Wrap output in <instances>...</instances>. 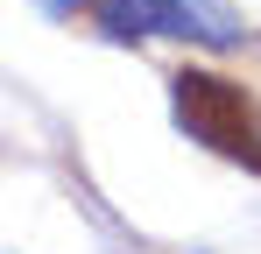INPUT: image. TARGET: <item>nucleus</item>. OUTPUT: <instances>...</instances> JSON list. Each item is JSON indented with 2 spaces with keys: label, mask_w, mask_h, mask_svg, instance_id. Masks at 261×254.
<instances>
[{
  "label": "nucleus",
  "mask_w": 261,
  "mask_h": 254,
  "mask_svg": "<svg viewBox=\"0 0 261 254\" xmlns=\"http://www.w3.org/2000/svg\"><path fill=\"white\" fill-rule=\"evenodd\" d=\"M170 106H176V127L198 148H212V156H226V163L261 176V99L254 92H240L219 71H191L184 64L170 78Z\"/></svg>",
  "instance_id": "1"
},
{
  "label": "nucleus",
  "mask_w": 261,
  "mask_h": 254,
  "mask_svg": "<svg viewBox=\"0 0 261 254\" xmlns=\"http://www.w3.org/2000/svg\"><path fill=\"white\" fill-rule=\"evenodd\" d=\"M43 7H49V14H71V7H78V0H43Z\"/></svg>",
  "instance_id": "3"
},
{
  "label": "nucleus",
  "mask_w": 261,
  "mask_h": 254,
  "mask_svg": "<svg viewBox=\"0 0 261 254\" xmlns=\"http://www.w3.org/2000/svg\"><path fill=\"white\" fill-rule=\"evenodd\" d=\"M92 21L113 42H141V36H184L205 49H233L240 21L219 0H92Z\"/></svg>",
  "instance_id": "2"
}]
</instances>
